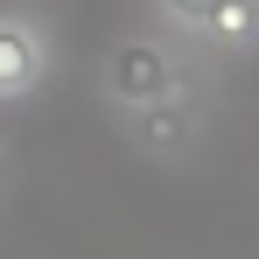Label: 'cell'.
<instances>
[{
	"label": "cell",
	"instance_id": "obj_1",
	"mask_svg": "<svg viewBox=\"0 0 259 259\" xmlns=\"http://www.w3.org/2000/svg\"><path fill=\"white\" fill-rule=\"evenodd\" d=\"M105 91H112L126 112H147V105L175 98V91H182V77H175L168 49H154V42H126L119 56H112V70H105Z\"/></svg>",
	"mask_w": 259,
	"mask_h": 259
},
{
	"label": "cell",
	"instance_id": "obj_2",
	"mask_svg": "<svg viewBox=\"0 0 259 259\" xmlns=\"http://www.w3.org/2000/svg\"><path fill=\"white\" fill-rule=\"evenodd\" d=\"M42 35L28 28V21H7L0 14V98H21V91L42 84Z\"/></svg>",
	"mask_w": 259,
	"mask_h": 259
},
{
	"label": "cell",
	"instance_id": "obj_3",
	"mask_svg": "<svg viewBox=\"0 0 259 259\" xmlns=\"http://www.w3.org/2000/svg\"><path fill=\"white\" fill-rule=\"evenodd\" d=\"M252 35H259V0H224V14L210 21V42L238 49V42H252Z\"/></svg>",
	"mask_w": 259,
	"mask_h": 259
},
{
	"label": "cell",
	"instance_id": "obj_4",
	"mask_svg": "<svg viewBox=\"0 0 259 259\" xmlns=\"http://www.w3.org/2000/svg\"><path fill=\"white\" fill-rule=\"evenodd\" d=\"M161 7H168L182 28H196V35H210V21L224 14V0H161Z\"/></svg>",
	"mask_w": 259,
	"mask_h": 259
}]
</instances>
